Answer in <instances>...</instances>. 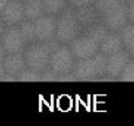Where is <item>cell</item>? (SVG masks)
<instances>
[{
    "label": "cell",
    "mask_w": 134,
    "mask_h": 126,
    "mask_svg": "<svg viewBox=\"0 0 134 126\" xmlns=\"http://www.w3.org/2000/svg\"><path fill=\"white\" fill-rule=\"evenodd\" d=\"M52 54L49 67L59 77V81H72L74 75L72 73L75 64V57L72 52L69 45L61 44L58 40H52Z\"/></svg>",
    "instance_id": "1"
},
{
    "label": "cell",
    "mask_w": 134,
    "mask_h": 126,
    "mask_svg": "<svg viewBox=\"0 0 134 126\" xmlns=\"http://www.w3.org/2000/svg\"><path fill=\"white\" fill-rule=\"evenodd\" d=\"M106 61L107 56L101 52L88 59H76L72 71L74 79L78 81L105 80Z\"/></svg>",
    "instance_id": "2"
},
{
    "label": "cell",
    "mask_w": 134,
    "mask_h": 126,
    "mask_svg": "<svg viewBox=\"0 0 134 126\" xmlns=\"http://www.w3.org/2000/svg\"><path fill=\"white\" fill-rule=\"evenodd\" d=\"M82 31L83 30L76 18L75 8L67 6L61 13L57 15L55 39L59 42L69 45Z\"/></svg>",
    "instance_id": "3"
},
{
    "label": "cell",
    "mask_w": 134,
    "mask_h": 126,
    "mask_svg": "<svg viewBox=\"0 0 134 126\" xmlns=\"http://www.w3.org/2000/svg\"><path fill=\"white\" fill-rule=\"evenodd\" d=\"M52 54V42L46 41H35L31 42L26 46L24 51L27 67L41 73L46 68L49 67V61H51Z\"/></svg>",
    "instance_id": "4"
},
{
    "label": "cell",
    "mask_w": 134,
    "mask_h": 126,
    "mask_svg": "<svg viewBox=\"0 0 134 126\" xmlns=\"http://www.w3.org/2000/svg\"><path fill=\"white\" fill-rule=\"evenodd\" d=\"M100 44L92 34L83 30L73 41L69 44L75 59H88L97 56L100 52Z\"/></svg>",
    "instance_id": "5"
},
{
    "label": "cell",
    "mask_w": 134,
    "mask_h": 126,
    "mask_svg": "<svg viewBox=\"0 0 134 126\" xmlns=\"http://www.w3.org/2000/svg\"><path fill=\"white\" fill-rule=\"evenodd\" d=\"M26 46L19 26L7 27L0 33V58L9 53H24Z\"/></svg>",
    "instance_id": "6"
},
{
    "label": "cell",
    "mask_w": 134,
    "mask_h": 126,
    "mask_svg": "<svg viewBox=\"0 0 134 126\" xmlns=\"http://www.w3.org/2000/svg\"><path fill=\"white\" fill-rule=\"evenodd\" d=\"M131 58L132 54L126 48L107 57L105 80H118Z\"/></svg>",
    "instance_id": "7"
},
{
    "label": "cell",
    "mask_w": 134,
    "mask_h": 126,
    "mask_svg": "<svg viewBox=\"0 0 134 126\" xmlns=\"http://www.w3.org/2000/svg\"><path fill=\"white\" fill-rule=\"evenodd\" d=\"M101 21L106 25V27L108 28L109 31L120 32V31L130 23L127 1L124 0L116 8H114L113 11H111L109 13L102 15Z\"/></svg>",
    "instance_id": "8"
},
{
    "label": "cell",
    "mask_w": 134,
    "mask_h": 126,
    "mask_svg": "<svg viewBox=\"0 0 134 126\" xmlns=\"http://www.w3.org/2000/svg\"><path fill=\"white\" fill-rule=\"evenodd\" d=\"M24 20H26L25 6L20 0H11L5 8L0 9V21L7 27L19 26Z\"/></svg>",
    "instance_id": "9"
},
{
    "label": "cell",
    "mask_w": 134,
    "mask_h": 126,
    "mask_svg": "<svg viewBox=\"0 0 134 126\" xmlns=\"http://www.w3.org/2000/svg\"><path fill=\"white\" fill-rule=\"evenodd\" d=\"M37 40L49 42L55 40L57 32V15L53 14H44L34 21Z\"/></svg>",
    "instance_id": "10"
},
{
    "label": "cell",
    "mask_w": 134,
    "mask_h": 126,
    "mask_svg": "<svg viewBox=\"0 0 134 126\" xmlns=\"http://www.w3.org/2000/svg\"><path fill=\"white\" fill-rule=\"evenodd\" d=\"M27 67L24 53H9L0 58V70H4L12 77L16 78L23 70ZM18 81V80H16Z\"/></svg>",
    "instance_id": "11"
},
{
    "label": "cell",
    "mask_w": 134,
    "mask_h": 126,
    "mask_svg": "<svg viewBox=\"0 0 134 126\" xmlns=\"http://www.w3.org/2000/svg\"><path fill=\"white\" fill-rule=\"evenodd\" d=\"M75 14L82 30H86V28L93 26L94 24L101 21V15L97 9V7L94 6V4L75 8Z\"/></svg>",
    "instance_id": "12"
},
{
    "label": "cell",
    "mask_w": 134,
    "mask_h": 126,
    "mask_svg": "<svg viewBox=\"0 0 134 126\" xmlns=\"http://www.w3.org/2000/svg\"><path fill=\"white\" fill-rule=\"evenodd\" d=\"M121 50H125V45H124L120 32L108 31L100 44V52L108 57Z\"/></svg>",
    "instance_id": "13"
},
{
    "label": "cell",
    "mask_w": 134,
    "mask_h": 126,
    "mask_svg": "<svg viewBox=\"0 0 134 126\" xmlns=\"http://www.w3.org/2000/svg\"><path fill=\"white\" fill-rule=\"evenodd\" d=\"M24 6H25L26 19L28 20L35 21L38 18L46 14L42 0H31V1L24 2Z\"/></svg>",
    "instance_id": "14"
},
{
    "label": "cell",
    "mask_w": 134,
    "mask_h": 126,
    "mask_svg": "<svg viewBox=\"0 0 134 126\" xmlns=\"http://www.w3.org/2000/svg\"><path fill=\"white\" fill-rule=\"evenodd\" d=\"M19 30H20L21 34H23V38H24V40H25L26 45H28L37 40L34 21L26 19V20H24L23 23L19 25Z\"/></svg>",
    "instance_id": "15"
},
{
    "label": "cell",
    "mask_w": 134,
    "mask_h": 126,
    "mask_svg": "<svg viewBox=\"0 0 134 126\" xmlns=\"http://www.w3.org/2000/svg\"><path fill=\"white\" fill-rule=\"evenodd\" d=\"M42 4L47 14L58 15L68 6V0H42Z\"/></svg>",
    "instance_id": "16"
},
{
    "label": "cell",
    "mask_w": 134,
    "mask_h": 126,
    "mask_svg": "<svg viewBox=\"0 0 134 126\" xmlns=\"http://www.w3.org/2000/svg\"><path fill=\"white\" fill-rule=\"evenodd\" d=\"M122 1L124 0H95L94 6L99 11L100 15L102 17L105 14L109 13L111 11H113L114 8H116Z\"/></svg>",
    "instance_id": "17"
},
{
    "label": "cell",
    "mask_w": 134,
    "mask_h": 126,
    "mask_svg": "<svg viewBox=\"0 0 134 126\" xmlns=\"http://www.w3.org/2000/svg\"><path fill=\"white\" fill-rule=\"evenodd\" d=\"M121 38H122L124 45H125V48L127 51H130L131 47L134 44V24L128 23L122 30L120 31Z\"/></svg>",
    "instance_id": "18"
},
{
    "label": "cell",
    "mask_w": 134,
    "mask_h": 126,
    "mask_svg": "<svg viewBox=\"0 0 134 126\" xmlns=\"http://www.w3.org/2000/svg\"><path fill=\"white\" fill-rule=\"evenodd\" d=\"M16 80L18 81H41V73L30 67H26L18 74Z\"/></svg>",
    "instance_id": "19"
},
{
    "label": "cell",
    "mask_w": 134,
    "mask_h": 126,
    "mask_svg": "<svg viewBox=\"0 0 134 126\" xmlns=\"http://www.w3.org/2000/svg\"><path fill=\"white\" fill-rule=\"evenodd\" d=\"M120 81H134V57L131 58L128 64L126 65L125 70L120 74L119 79Z\"/></svg>",
    "instance_id": "20"
},
{
    "label": "cell",
    "mask_w": 134,
    "mask_h": 126,
    "mask_svg": "<svg viewBox=\"0 0 134 126\" xmlns=\"http://www.w3.org/2000/svg\"><path fill=\"white\" fill-rule=\"evenodd\" d=\"M55 80H59V77L52 71L51 67L41 72V81H55Z\"/></svg>",
    "instance_id": "21"
},
{
    "label": "cell",
    "mask_w": 134,
    "mask_h": 126,
    "mask_svg": "<svg viewBox=\"0 0 134 126\" xmlns=\"http://www.w3.org/2000/svg\"><path fill=\"white\" fill-rule=\"evenodd\" d=\"M95 0H68V6L73 7V8H79L82 6H87V5H93Z\"/></svg>",
    "instance_id": "22"
},
{
    "label": "cell",
    "mask_w": 134,
    "mask_h": 126,
    "mask_svg": "<svg viewBox=\"0 0 134 126\" xmlns=\"http://www.w3.org/2000/svg\"><path fill=\"white\" fill-rule=\"evenodd\" d=\"M128 6V17H130V23L134 24V0H126Z\"/></svg>",
    "instance_id": "23"
},
{
    "label": "cell",
    "mask_w": 134,
    "mask_h": 126,
    "mask_svg": "<svg viewBox=\"0 0 134 126\" xmlns=\"http://www.w3.org/2000/svg\"><path fill=\"white\" fill-rule=\"evenodd\" d=\"M9 1H11V0H0V9L5 8V7L8 5Z\"/></svg>",
    "instance_id": "24"
},
{
    "label": "cell",
    "mask_w": 134,
    "mask_h": 126,
    "mask_svg": "<svg viewBox=\"0 0 134 126\" xmlns=\"http://www.w3.org/2000/svg\"><path fill=\"white\" fill-rule=\"evenodd\" d=\"M130 53L132 54V57H134V44H133V46L131 47V50H130Z\"/></svg>",
    "instance_id": "25"
},
{
    "label": "cell",
    "mask_w": 134,
    "mask_h": 126,
    "mask_svg": "<svg viewBox=\"0 0 134 126\" xmlns=\"http://www.w3.org/2000/svg\"><path fill=\"white\" fill-rule=\"evenodd\" d=\"M21 2H27V1H31V0H20Z\"/></svg>",
    "instance_id": "26"
}]
</instances>
